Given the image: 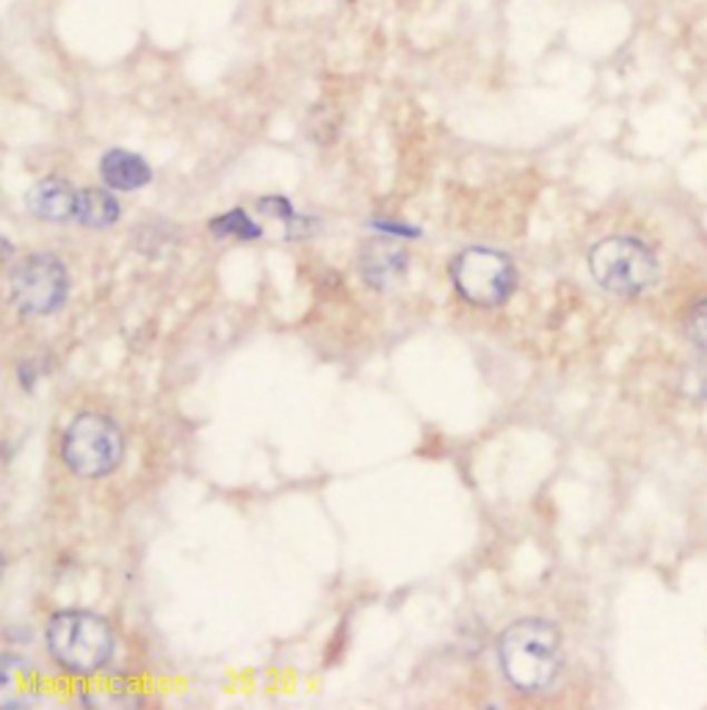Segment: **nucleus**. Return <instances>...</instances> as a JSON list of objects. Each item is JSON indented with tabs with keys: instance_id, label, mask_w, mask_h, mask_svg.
<instances>
[{
	"instance_id": "obj_1",
	"label": "nucleus",
	"mask_w": 707,
	"mask_h": 710,
	"mask_svg": "<svg viewBox=\"0 0 707 710\" xmlns=\"http://www.w3.org/2000/svg\"><path fill=\"white\" fill-rule=\"evenodd\" d=\"M498 661L503 678L520 694H539L559 678L564 663L561 631L548 620H517L498 635Z\"/></svg>"
},
{
	"instance_id": "obj_2",
	"label": "nucleus",
	"mask_w": 707,
	"mask_h": 710,
	"mask_svg": "<svg viewBox=\"0 0 707 710\" xmlns=\"http://www.w3.org/2000/svg\"><path fill=\"white\" fill-rule=\"evenodd\" d=\"M48 650L72 674H95L114 655V631L91 611H59L48 625Z\"/></svg>"
},
{
	"instance_id": "obj_3",
	"label": "nucleus",
	"mask_w": 707,
	"mask_h": 710,
	"mask_svg": "<svg viewBox=\"0 0 707 710\" xmlns=\"http://www.w3.org/2000/svg\"><path fill=\"white\" fill-rule=\"evenodd\" d=\"M589 272L613 296H641L658 283V257L644 240L611 236L591 246Z\"/></svg>"
},
{
	"instance_id": "obj_4",
	"label": "nucleus",
	"mask_w": 707,
	"mask_h": 710,
	"mask_svg": "<svg viewBox=\"0 0 707 710\" xmlns=\"http://www.w3.org/2000/svg\"><path fill=\"white\" fill-rule=\"evenodd\" d=\"M61 460L80 479H102L125 460V434L100 412H84L61 437Z\"/></svg>"
},
{
	"instance_id": "obj_5",
	"label": "nucleus",
	"mask_w": 707,
	"mask_h": 710,
	"mask_svg": "<svg viewBox=\"0 0 707 710\" xmlns=\"http://www.w3.org/2000/svg\"><path fill=\"white\" fill-rule=\"evenodd\" d=\"M451 283L475 307H500L517 288V268L509 255L487 246H470L451 260Z\"/></svg>"
},
{
	"instance_id": "obj_6",
	"label": "nucleus",
	"mask_w": 707,
	"mask_h": 710,
	"mask_svg": "<svg viewBox=\"0 0 707 710\" xmlns=\"http://www.w3.org/2000/svg\"><path fill=\"white\" fill-rule=\"evenodd\" d=\"M9 294L22 316H50L70 296V272L61 257L33 252L11 268Z\"/></svg>"
},
{
	"instance_id": "obj_7",
	"label": "nucleus",
	"mask_w": 707,
	"mask_h": 710,
	"mask_svg": "<svg viewBox=\"0 0 707 710\" xmlns=\"http://www.w3.org/2000/svg\"><path fill=\"white\" fill-rule=\"evenodd\" d=\"M410 266V252L401 240L376 238L367 240L360 252V274L373 290H387L399 283Z\"/></svg>"
},
{
	"instance_id": "obj_8",
	"label": "nucleus",
	"mask_w": 707,
	"mask_h": 710,
	"mask_svg": "<svg viewBox=\"0 0 707 710\" xmlns=\"http://www.w3.org/2000/svg\"><path fill=\"white\" fill-rule=\"evenodd\" d=\"M75 205H78V191L61 177H45V180L33 183L26 194V208L37 219L53 221V225L75 219Z\"/></svg>"
},
{
	"instance_id": "obj_9",
	"label": "nucleus",
	"mask_w": 707,
	"mask_h": 710,
	"mask_svg": "<svg viewBox=\"0 0 707 710\" xmlns=\"http://www.w3.org/2000/svg\"><path fill=\"white\" fill-rule=\"evenodd\" d=\"M100 175L117 191H139L153 180L147 160L130 150H108L100 160Z\"/></svg>"
},
{
	"instance_id": "obj_10",
	"label": "nucleus",
	"mask_w": 707,
	"mask_h": 710,
	"mask_svg": "<svg viewBox=\"0 0 707 710\" xmlns=\"http://www.w3.org/2000/svg\"><path fill=\"white\" fill-rule=\"evenodd\" d=\"M122 216V208L114 199L111 191H102V188H84L78 191V205H75V221L91 230H108L114 227Z\"/></svg>"
},
{
	"instance_id": "obj_11",
	"label": "nucleus",
	"mask_w": 707,
	"mask_h": 710,
	"mask_svg": "<svg viewBox=\"0 0 707 710\" xmlns=\"http://www.w3.org/2000/svg\"><path fill=\"white\" fill-rule=\"evenodd\" d=\"M210 233L216 238H238L244 240V244L246 240H257L263 236L261 227H257L240 208L229 210V214L224 216H216V219L210 221Z\"/></svg>"
},
{
	"instance_id": "obj_12",
	"label": "nucleus",
	"mask_w": 707,
	"mask_h": 710,
	"mask_svg": "<svg viewBox=\"0 0 707 710\" xmlns=\"http://www.w3.org/2000/svg\"><path fill=\"white\" fill-rule=\"evenodd\" d=\"M683 329H686V337L694 343V348L707 354V296L688 307L686 318H683Z\"/></svg>"
},
{
	"instance_id": "obj_13",
	"label": "nucleus",
	"mask_w": 707,
	"mask_h": 710,
	"mask_svg": "<svg viewBox=\"0 0 707 710\" xmlns=\"http://www.w3.org/2000/svg\"><path fill=\"white\" fill-rule=\"evenodd\" d=\"M257 208H261L266 216H277V219H283L285 225H291V221L296 219V210H293V205L287 203L285 197H266L257 203Z\"/></svg>"
},
{
	"instance_id": "obj_14",
	"label": "nucleus",
	"mask_w": 707,
	"mask_h": 710,
	"mask_svg": "<svg viewBox=\"0 0 707 710\" xmlns=\"http://www.w3.org/2000/svg\"><path fill=\"white\" fill-rule=\"evenodd\" d=\"M373 227H379V230L393 233V236H410V238L421 236V233H418V230H410V227H404V225H384V219H373Z\"/></svg>"
}]
</instances>
